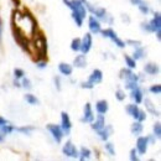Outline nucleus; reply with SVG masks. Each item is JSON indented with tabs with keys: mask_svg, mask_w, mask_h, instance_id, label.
I'll list each match as a JSON object with an SVG mask.
<instances>
[{
	"mask_svg": "<svg viewBox=\"0 0 161 161\" xmlns=\"http://www.w3.org/2000/svg\"><path fill=\"white\" fill-rule=\"evenodd\" d=\"M35 48L37 53V61L47 60V41L43 34L41 32L35 37Z\"/></svg>",
	"mask_w": 161,
	"mask_h": 161,
	"instance_id": "obj_1",
	"label": "nucleus"
},
{
	"mask_svg": "<svg viewBox=\"0 0 161 161\" xmlns=\"http://www.w3.org/2000/svg\"><path fill=\"white\" fill-rule=\"evenodd\" d=\"M142 29L149 31V32H156V31H161V16L160 13H156L154 15V19L147 23V24H142Z\"/></svg>",
	"mask_w": 161,
	"mask_h": 161,
	"instance_id": "obj_2",
	"label": "nucleus"
},
{
	"mask_svg": "<svg viewBox=\"0 0 161 161\" xmlns=\"http://www.w3.org/2000/svg\"><path fill=\"white\" fill-rule=\"evenodd\" d=\"M47 129L51 133V135L53 136V139L56 140V142H61V140L63 138V130H62V128L60 125H56V124H48Z\"/></svg>",
	"mask_w": 161,
	"mask_h": 161,
	"instance_id": "obj_3",
	"label": "nucleus"
},
{
	"mask_svg": "<svg viewBox=\"0 0 161 161\" xmlns=\"http://www.w3.org/2000/svg\"><path fill=\"white\" fill-rule=\"evenodd\" d=\"M101 32H102V35H103L104 37H109V39H112V40L115 42V45H117L118 47H120V48L125 47V42L122 41V40L118 37V35H117L112 29H107V30H103V31H101Z\"/></svg>",
	"mask_w": 161,
	"mask_h": 161,
	"instance_id": "obj_4",
	"label": "nucleus"
},
{
	"mask_svg": "<svg viewBox=\"0 0 161 161\" xmlns=\"http://www.w3.org/2000/svg\"><path fill=\"white\" fill-rule=\"evenodd\" d=\"M92 43H93V40H92V35L91 34H86L83 40L80 41V51L83 52V55H87L92 47Z\"/></svg>",
	"mask_w": 161,
	"mask_h": 161,
	"instance_id": "obj_5",
	"label": "nucleus"
},
{
	"mask_svg": "<svg viewBox=\"0 0 161 161\" xmlns=\"http://www.w3.org/2000/svg\"><path fill=\"white\" fill-rule=\"evenodd\" d=\"M63 154L68 157H78V151L76 149V146L71 142V141H67L64 145H63V149H62Z\"/></svg>",
	"mask_w": 161,
	"mask_h": 161,
	"instance_id": "obj_6",
	"label": "nucleus"
},
{
	"mask_svg": "<svg viewBox=\"0 0 161 161\" xmlns=\"http://www.w3.org/2000/svg\"><path fill=\"white\" fill-rule=\"evenodd\" d=\"M61 128L62 130L66 133V134H69V130L72 128V123H71V119H69V115L66 113V112H62L61 113Z\"/></svg>",
	"mask_w": 161,
	"mask_h": 161,
	"instance_id": "obj_7",
	"label": "nucleus"
},
{
	"mask_svg": "<svg viewBox=\"0 0 161 161\" xmlns=\"http://www.w3.org/2000/svg\"><path fill=\"white\" fill-rule=\"evenodd\" d=\"M147 145H149L147 138H145V136L138 138V140H136V151L140 155H144L146 152V150H147Z\"/></svg>",
	"mask_w": 161,
	"mask_h": 161,
	"instance_id": "obj_8",
	"label": "nucleus"
},
{
	"mask_svg": "<svg viewBox=\"0 0 161 161\" xmlns=\"http://www.w3.org/2000/svg\"><path fill=\"white\" fill-rule=\"evenodd\" d=\"M93 120H94V113H93V110H92L91 104L87 103V104L85 105V117H83L82 122H83V123H92Z\"/></svg>",
	"mask_w": 161,
	"mask_h": 161,
	"instance_id": "obj_9",
	"label": "nucleus"
},
{
	"mask_svg": "<svg viewBox=\"0 0 161 161\" xmlns=\"http://www.w3.org/2000/svg\"><path fill=\"white\" fill-rule=\"evenodd\" d=\"M102 79H103V72L101 71V69H94L93 72H92V74L89 76V82L92 83V85H98V83H101L102 82Z\"/></svg>",
	"mask_w": 161,
	"mask_h": 161,
	"instance_id": "obj_10",
	"label": "nucleus"
},
{
	"mask_svg": "<svg viewBox=\"0 0 161 161\" xmlns=\"http://www.w3.org/2000/svg\"><path fill=\"white\" fill-rule=\"evenodd\" d=\"M88 25H89V30H91L92 34H99L102 31L101 30V24H99V21L94 16H89Z\"/></svg>",
	"mask_w": 161,
	"mask_h": 161,
	"instance_id": "obj_11",
	"label": "nucleus"
},
{
	"mask_svg": "<svg viewBox=\"0 0 161 161\" xmlns=\"http://www.w3.org/2000/svg\"><path fill=\"white\" fill-rule=\"evenodd\" d=\"M131 98L135 101L136 104H140L142 101H144V96H142V92L139 87H135L134 89H131Z\"/></svg>",
	"mask_w": 161,
	"mask_h": 161,
	"instance_id": "obj_12",
	"label": "nucleus"
},
{
	"mask_svg": "<svg viewBox=\"0 0 161 161\" xmlns=\"http://www.w3.org/2000/svg\"><path fill=\"white\" fill-rule=\"evenodd\" d=\"M112 131H113V129H112V126L110 125H105L103 129H101V130H98V135H99V138L102 139V140H108V138H109V135L112 134Z\"/></svg>",
	"mask_w": 161,
	"mask_h": 161,
	"instance_id": "obj_13",
	"label": "nucleus"
},
{
	"mask_svg": "<svg viewBox=\"0 0 161 161\" xmlns=\"http://www.w3.org/2000/svg\"><path fill=\"white\" fill-rule=\"evenodd\" d=\"M58 69H60V72H61L63 76H71L72 72H73L72 66L68 64V63H64V62H62V63L58 64Z\"/></svg>",
	"mask_w": 161,
	"mask_h": 161,
	"instance_id": "obj_14",
	"label": "nucleus"
},
{
	"mask_svg": "<svg viewBox=\"0 0 161 161\" xmlns=\"http://www.w3.org/2000/svg\"><path fill=\"white\" fill-rule=\"evenodd\" d=\"M108 102L107 101H104V99H102V101H98L97 102V104H96V109H97V112L99 113V114H105L107 112H108Z\"/></svg>",
	"mask_w": 161,
	"mask_h": 161,
	"instance_id": "obj_15",
	"label": "nucleus"
},
{
	"mask_svg": "<svg viewBox=\"0 0 161 161\" xmlns=\"http://www.w3.org/2000/svg\"><path fill=\"white\" fill-rule=\"evenodd\" d=\"M105 126V119H104V115L103 114H99L98 115V118H97V120H96V123H93V125H92V128L94 129V130H101V129H103Z\"/></svg>",
	"mask_w": 161,
	"mask_h": 161,
	"instance_id": "obj_16",
	"label": "nucleus"
},
{
	"mask_svg": "<svg viewBox=\"0 0 161 161\" xmlns=\"http://www.w3.org/2000/svg\"><path fill=\"white\" fill-rule=\"evenodd\" d=\"M126 113H128L129 115H131L134 119H138V117H139V114H140V109H139L138 105H135V104H129V105L126 107Z\"/></svg>",
	"mask_w": 161,
	"mask_h": 161,
	"instance_id": "obj_17",
	"label": "nucleus"
},
{
	"mask_svg": "<svg viewBox=\"0 0 161 161\" xmlns=\"http://www.w3.org/2000/svg\"><path fill=\"white\" fill-rule=\"evenodd\" d=\"M74 66L78 68H83L87 66V61H86V56L85 55H79L74 58Z\"/></svg>",
	"mask_w": 161,
	"mask_h": 161,
	"instance_id": "obj_18",
	"label": "nucleus"
},
{
	"mask_svg": "<svg viewBox=\"0 0 161 161\" xmlns=\"http://www.w3.org/2000/svg\"><path fill=\"white\" fill-rule=\"evenodd\" d=\"M144 71L147 74H156L159 72V66L155 64V63H147V64H145Z\"/></svg>",
	"mask_w": 161,
	"mask_h": 161,
	"instance_id": "obj_19",
	"label": "nucleus"
},
{
	"mask_svg": "<svg viewBox=\"0 0 161 161\" xmlns=\"http://www.w3.org/2000/svg\"><path fill=\"white\" fill-rule=\"evenodd\" d=\"M145 107H146V109H147L151 114H154L155 117H159V115H160V113L154 108V104H152V102H151L150 99H145Z\"/></svg>",
	"mask_w": 161,
	"mask_h": 161,
	"instance_id": "obj_20",
	"label": "nucleus"
},
{
	"mask_svg": "<svg viewBox=\"0 0 161 161\" xmlns=\"http://www.w3.org/2000/svg\"><path fill=\"white\" fill-rule=\"evenodd\" d=\"M141 131H142L141 122H136V123H134V124L131 125V133H133L134 135H139V134H141Z\"/></svg>",
	"mask_w": 161,
	"mask_h": 161,
	"instance_id": "obj_21",
	"label": "nucleus"
},
{
	"mask_svg": "<svg viewBox=\"0 0 161 161\" xmlns=\"http://www.w3.org/2000/svg\"><path fill=\"white\" fill-rule=\"evenodd\" d=\"M124 60H125V63H126L128 68L133 69V68H135V67H136V60H134L133 57H130V56L125 55V56H124Z\"/></svg>",
	"mask_w": 161,
	"mask_h": 161,
	"instance_id": "obj_22",
	"label": "nucleus"
},
{
	"mask_svg": "<svg viewBox=\"0 0 161 161\" xmlns=\"http://www.w3.org/2000/svg\"><path fill=\"white\" fill-rule=\"evenodd\" d=\"M91 150L87 149V147H82L80 149V154H79V160H86V159H89L91 157Z\"/></svg>",
	"mask_w": 161,
	"mask_h": 161,
	"instance_id": "obj_23",
	"label": "nucleus"
},
{
	"mask_svg": "<svg viewBox=\"0 0 161 161\" xmlns=\"http://www.w3.org/2000/svg\"><path fill=\"white\" fill-rule=\"evenodd\" d=\"M144 57V48L142 47H136L135 48V51H134V60H140V58H142Z\"/></svg>",
	"mask_w": 161,
	"mask_h": 161,
	"instance_id": "obj_24",
	"label": "nucleus"
},
{
	"mask_svg": "<svg viewBox=\"0 0 161 161\" xmlns=\"http://www.w3.org/2000/svg\"><path fill=\"white\" fill-rule=\"evenodd\" d=\"M25 99H26V102H27L29 104H31V105L39 104V99H37L35 96H32V94H26V96H25Z\"/></svg>",
	"mask_w": 161,
	"mask_h": 161,
	"instance_id": "obj_25",
	"label": "nucleus"
},
{
	"mask_svg": "<svg viewBox=\"0 0 161 161\" xmlns=\"http://www.w3.org/2000/svg\"><path fill=\"white\" fill-rule=\"evenodd\" d=\"M93 14H94L97 18L103 19V18L107 15V11H105V9H103V8H98V9H94V10H93Z\"/></svg>",
	"mask_w": 161,
	"mask_h": 161,
	"instance_id": "obj_26",
	"label": "nucleus"
},
{
	"mask_svg": "<svg viewBox=\"0 0 161 161\" xmlns=\"http://www.w3.org/2000/svg\"><path fill=\"white\" fill-rule=\"evenodd\" d=\"M72 18H73V20H74V23H76V25L78 26V27H80V26H82V24H83V20L85 19H82V18H80L77 13H72Z\"/></svg>",
	"mask_w": 161,
	"mask_h": 161,
	"instance_id": "obj_27",
	"label": "nucleus"
},
{
	"mask_svg": "<svg viewBox=\"0 0 161 161\" xmlns=\"http://www.w3.org/2000/svg\"><path fill=\"white\" fill-rule=\"evenodd\" d=\"M0 129H2V133H3L4 135H8V134H10V133L14 130V126L5 124V125H3V126H0Z\"/></svg>",
	"mask_w": 161,
	"mask_h": 161,
	"instance_id": "obj_28",
	"label": "nucleus"
},
{
	"mask_svg": "<svg viewBox=\"0 0 161 161\" xmlns=\"http://www.w3.org/2000/svg\"><path fill=\"white\" fill-rule=\"evenodd\" d=\"M71 48L73 50V51H79V48H80V40L79 39H74L73 41H72V43H71Z\"/></svg>",
	"mask_w": 161,
	"mask_h": 161,
	"instance_id": "obj_29",
	"label": "nucleus"
},
{
	"mask_svg": "<svg viewBox=\"0 0 161 161\" xmlns=\"http://www.w3.org/2000/svg\"><path fill=\"white\" fill-rule=\"evenodd\" d=\"M138 8H139V10H140L142 14H145V15L149 14V11H150V10H149V6H147V4H146L145 2H142L140 5H138Z\"/></svg>",
	"mask_w": 161,
	"mask_h": 161,
	"instance_id": "obj_30",
	"label": "nucleus"
},
{
	"mask_svg": "<svg viewBox=\"0 0 161 161\" xmlns=\"http://www.w3.org/2000/svg\"><path fill=\"white\" fill-rule=\"evenodd\" d=\"M154 135L156 138H160L161 136V124L160 123H156L154 125Z\"/></svg>",
	"mask_w": 161,
	"mask_h": 161,
	"instance_id": "obj_31",
	"label": "nucleus"
},
{
	"mask_svg": "<svg viewBox=\"0 0 161 161\" xmlns=\"http://www.w3.org/2000/svg\"><path fill=\"white\" fill-rule=\"evenodd\" d=\"M131 73H133V72L130 71V68H124V69L120 71V78H125V79H126Z\"/></svg>",
	"mask_w": 161,
	"mask_h": 161,
	"instance_id": "obj_32",
	"label": "nucleus"
},
{
	"mask_svg": "<svg viewBox=\"0 0 161 161\" xmlns=\"http://www.w3.org/2000/svg\"><path fill=\"white\" fill-rule=\"evenodd\" d=\"M150 92H151V93H155V94H160V93H161V86H160V85L151 86V87H150Z\"/></svg>",
	"mask_w": 161,
	"mask_h": 161,
	"instance_id": "obj_33",
	"label": "nucleus"
},
{
	"mask_svg": "<svg viewBox=\"0 0 161 161\" xmlns=\"http://www.w3.org/2000/svg\"><path fill=\"white\" fill-rule=\"evenodd\" d=\"M105 150L113 156V155H115V149H114V146H113V144H110V142H108V144H105Z\"/></svg>",
	"mask_w": 161,
	"mask_h": 161,
	"instance_id": "obj_34",
	"label": "nucleus"
},
{
	"mask_svg": "<svg viewBox=\"0 0 161 161\" xmlns=\"http://www.w3.org/2000/svg\"><path fill=\"white\" fill-rule=\"evenodd\" d=\"M128 89H134L135 87H138V82H134V80H126V86H125Z\"/></svg>",
	"mask_w": 161,
	"mask_h": 161,
	"instance_id": "obj_35",
	"label": "nucleus"
},
{
	"mask_svg": "<svg viewBox=\"0 0 161 161\" xmlns=\"http://www.w3.org/2000/svg\"><path fill=\"white\" fill-rule=\"evenodd\" d=\"M14 74H15V78H23L25 76V72L23 69H20V68H15Z\"/></svg>",
	"mask_w": 161,
	"mask_h": 161,
	"instance_id": "obj_36",
	"label": "nucleus"
},
{
	"mask_svg": "<svg viewBox=\"0 0 161 161\" xmlns=\"http://www.w3.org/2000/svg\"><path fill=\"white\" fill-rule=\"evenodd\" d=\"M115 97H117L118 101H124V99H125V93H124L122 89H119V91H117Z\"/></svg>",
	"mask_w": 161,
	"mask_h": 161,
	"instance_id": "obj_37",
	"label": "nucleus"
},
{
	"mask_svg": "<svg viewBox=\"0 0 161 161\" xmlns=\"http://www.w3.org/2000/svg\"><path fill=\"white\" fill-rule=\"evenodd\" d=\"M23 87H25V88H27V89H30V88L32 87L29 78H24V77H23Z\"/></svg>",
	"mask_w": 161,
	"mask_h": 161,
	"instance_id": "obj_38",
	"label": "nucleus"
},
{
	"mask_svg": "<svg viewBox=\"0 0 161 161\" xmlns=\"http://www.w3.org/2000/svg\"><path fill=\"white\" fill-rule=\"evenodd\" d=\"M138 151L135 150V149H131V151H130V160H133V161H138Z\"/></svg>",
	"mask_w": 161,
	"mask_h": 161,
	"instance_id": "obj_39",
	"label": "nucleus"
},
{
	"mask_svg": "<svg viewBox=\"0 0 161 161\" xmlns=\"http://www.w3.org/2000/svg\"><path fill=\"white\" fill-rule=\"evenodd\" d=\"M14 130L23 131V133H25L26 135H29V134H30V130H32V128H14Z\"/></svg>",
	"mask_w": 161,
	"mask_h": 161,
	"instance_id": "obj_40",
	"label": "nucleus"
},
{
	"mask_svg": "<svg viewBox=\"0 0 161 161\" xmlns=\"http://www.w3.org/2000/svg\"><path fill=\"white\" fill-rule=\"evenodd\" d=\"M145 119H146V113H145L144 110H140V114H139V117H138V119H136V120L142 123Z\"/></svg>",
	"mask_w": 161,
	"mask_h": 161,
	"instance_id": "obj_41",
	"label": "nucleus"
},
{
	"mask_svg": "<svg viewBox=\"0 0 161 161\" xmlns=\"http://www.w3.org/2000/svg\"><path fill=\"white\" fill-rule=\"evenodd\" d=\"M82 87H83V88H88V89H92V88L94 87V85H92V83L89 82V80H88V82H83V83H82Z\"/></svg>",
	"mask_w": 161,
	"mask_h": 161,
	"instance_id": "obj_42",
	"label": "nucleus"
},
{
	"mask_svg": "<svg viewBox=\"0 0 161 161\" xmlns=\"http://www.w3.org/2000/svg\"><path fill=\"white\" fill-rule=\"evenodd\" d=\"M46 64H47L46 60H40V61H37V66H39V68H45Z\"/></svg>",
	"mask_w": 161,
	"mask_h": 161,
	"instance_id": "obj_43",
	"label": "nucleus"
},
{
	"mask_svg": "<svg viewBox=\"0 0 161 161\" xmlns=\"http://www.w3.org/2000/svg\"><path fill=\"white\" fill-rule=\"evenodd\" d=\"M128 43H129V45H134L135 47H139V46L141 45V42H140V41H133V40H129V41H128Z\"/></svg>",
	"mask_w": 161,
	"mask_h": 161,
	"instance_id": "obj_44",
	"label": "nucleus"
},
{
	"mask_svg": "<svg viewBox=\"0 0 161 161\" xmlns=\"http://www.w3.org/2000/svg\"><path fill=\"white\" fill-rule=\"evenodd\" d=\"M5 124H9V122H8L6 119H4L3 117H0V126H3V125H5Z\"/></svg>",
	"mask_w": 161,
	"mask_h": 161,
	"instance_id": "obj_45",
	"label": "nucleus"
},
{
	"mask_svg": "<svg viewBox=\"0 0 161 161\" xmlns=\"http://www.w3.org/2000/svg\"><path fill=\"white\" fill-rule=\"evenodd\" d=\"M2 35H3V21L0 18V42H2Z\"/></svg>",
	"mask_w": 161,
	"mask_h": 161,
	"instance_id": "obj_46",
	"label": "nucleus"
},
{
	"mask_svg": "<svg viewBox=\"0 0 161 161\" xmlns=\"http://www.w3.org/2000/svg\"><path fill=\"white\" fill-rule=\"evenodd\" d=\"M130 2H131L134 5H136V6H138V5H140V4L144 2V0H130Z\"/></svg>",
	"mask_w": 161,
	"mask_h": 161,
	"instance_id": "obj_47",
	"label": "nucleus"
},
{
	"mask_svg": "<svg viewBox=\"0 0 161 161\" xmlns=\"http://www.w3.org/2000/svg\"><path fill=\"white\" fill-rule=\"evenodd\" d=\"M63 3H64V4H66L68 8H69V9L72 8V3H71V0H63Z\"/></svg>",
	"mask_w": 161,
	"mask_h": 161,
	"instance_id": "obj_48",
	"label": "nucleus"
},
{
	"mask_svg": "<svg viewBox=\"0 0 161 161\" xmlns=\"http://www.w3.org/2000/svg\"><path fill=\"white\" fill-rule=\"evenodd\" d=\"M15 6H20V0H11Z\"/></svg>",
	"mask_w": 161,
	"mask_h": 161,
	"instance_id": "obj_49",
	"label": "nucleus"
},
{
	"mask_svg": "<svg viewBox=\"0 0 161 161\" xmlns=\"http://www.w3.org/2000/svg\"><path fill=\"white\" fill-rule=\"evenodd\" d=\"M4 140V134L3 133H0V142H2Z\"/></svg>",
	"mask_w": 161,
	"mask_h": 161,
	"instance_id": "obj_50",
	"label": "nucleus"
},
{
	"mask_svg": "<svg viewBox=\"0 0 161 161\" xmlns=\"http://www.w3.org/2000/svg\"><path fill=\"white\" fill-rule=\"evenodd\" d=\"M147 140H150L151 142H155V138H152V136H150V138H147Z\"/></svg>",
	"mask_w": 161,
	"mask_h": 161,
	"instance_id": "obj_51",
	"label": "nucleus"
},
{
	"mask_svg": "<svg viewBox=\"0 0 161 161\" xmlns=\"http://www.w3.org/2000/svg\"><path fill=\"white\" fill-rule=\"evenodd\" d=\"M14 85H15V87H20V83L18 82V80H15V82H14Z\"/></svg>",
	"mask_w": 161,
	"mask_h": 161,
	"instance_id": "obj_52",
	"label": "nucleus"
}]
</instances>
